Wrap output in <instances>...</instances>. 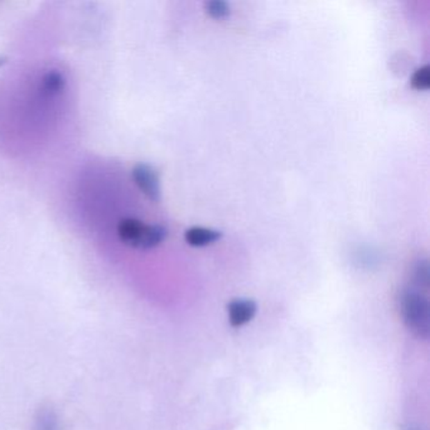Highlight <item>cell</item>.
Masks as SVG:
<instances>
[{
	"label": "cell",
	"instance_id": "6da1fadb",
	"mask_svg": "<svg viewBox=\"0 0 430 430\" xmlns=\"http://www.w3.org/2000/svg\"><path fill=\"white\" fill-rule=\"evenodd\" d=\"M117 231L126 245L139 249H151L159 245L167 233L162 226L144 225L143 222L133 219L122 221Z\"/></svg>",
	"mask_w": 430,
	"mask_h": 430
},
{
	"label": "cell",
	"instance_id": "7a4b0ae2",
	"mask_svg": "<svg viewBox=\"0 0 430 430\" xmlns=\"http://www.w3.org/2000/svg\"><path fill=\"white\" fill-rule=\"evenodd\" d=\"M404 321L419 337L429 335V304L423 293L409 289L403 297Z\"/></svg>",
	"mask_w": 430,
	"mask_h": 430
},
{
	"label": "cell",
	"instance_id": "3957f363",
	"mask_svg": "<svg viewBox=\"0 0 430 430\" xmlns=\"http://www.w3.org/2000/svg\"><path fill=\"white\" fill-rule=\"evenodd\" d=\"M133 176L135 179V183L148 197L153 201L159 199V195H160L159 181H158L156 172L153 171L149 165H145V164L138 165L133 172Z\"/></svg>",
	"mask_w": 430,
	"mask_h": 430
},
{
	"label": "cell",
	"instance_id": "277c9868",
	"mask_svg": "<svg viewBox=\"0 0 430 430\" xmlns=\"http://www.w3.org/2000/svg\"><path fill=\"white\" fill-rule=\"evenodd\" d=\"M256 313V304L250 299H236L229 306V317L233 327L244 326L251 321Z\"/></svg>",
	"mask_w": 430,
	"mask_h": 430
},
{
	"label": "cell",
	"instance_id": "5b68a950",
	"mask_svg": "<svg viewBox=\"0 0 430 430\" xmlns=\"http://www.w3.org/2000/svg\"><path fill=\"white\" fill-rule=\"evenodd\" d=\"M222 233L205 227H192L185 231V241L192 246H206L221 239Z\"/></svg>",
	"mask_w": 430,
	"mask_h": 430
},
{
	"label": "cell",
	"instance_id": "8992f818",
	"mask_svg": "<svg viewBox=\"0 0 430 430\" xmlns=\"http://www.w3.org/2000/svg\"><path fill=\"white\" fill-rule=\"evenodd\" d=\"M411 85L414 89L417 90L429 89L430 69L428 65L415 71V74L411 77Z\"/></svg>",
	"mask_w": 430,
	"mask_h": 430
},
{
	"label": "cell",
	"instance_id": "52a82bcc",
	"mask_svg": "<svg viewBox=\"0 0 430 430\" xmlns=\"http://www.w3.org/2000/svg\"><path fill=\"white\" fill-rule=\"evenodd\" d=\"M207 13L213 18H224L230 13V6L224 0H211L205 4Z\"/></svg>",
	"mask_w": 430,
	"mask_h": 430
}]
</instances>
